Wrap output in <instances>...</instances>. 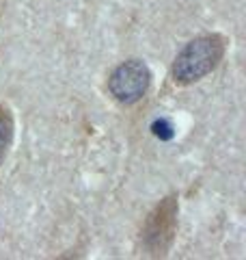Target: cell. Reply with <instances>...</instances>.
<instances>
[{"instance_id":"cell-1","label":"cell","mask_w":246,"mask_h":260,"mask_svg":"<svg viewBox=\"0 0 246 260\" xmlns=\"http://www.w3.org/2000/svg\"><path fill=\"white\" fill-rule=\"evenodd\" d=\"M223 59V42L216 35L196 37L177 54L173 63V78L182 85H190L208 76Z\"/></svg>"},{"instance_id":"cell-2","label":"cell","mask_w":246,"mask_h":260,"mask_svg":"<svg viewBox=\"0 0 246 260\" xmlns=\"http://www.w3.org/2000/svg\"><path fill=\"white\" fill-rule=\"evenodd\" d=\"M151 83V72L143 61H126L108 78V91L121 104H134L147 93Z\"/></svg>"},{"instance_id":"cell-3","label":"cell","mask_w":246,"mask_h":260,"mask_svg":"<svg viewBox=\"0 0 246 260\" xmlns=\"http://www.w3.org/2000/svg\"><path fill=\"white\" fill-rule=\"evenodd\" d=\"M175 217H177L175 198L164 200L151 215L145 230V243L153 254H164V249L171 245L173 232H175Z\"/></svg>"},{"instance_id":"cell-4","label":"cell","mask_w":246,"mask_h":260,"mask_svg":"<svg viewBox=\"0 0 246 260\" xmlns=\"http://www.w3.org/2000/svg\"><path fill=\"white\" fill-rule=\"evenodd\" d=\"M11 137H13V121H11V115H9L7 111H0V160H3L7 148H9Z\"/></svg>"}]
</instances>
